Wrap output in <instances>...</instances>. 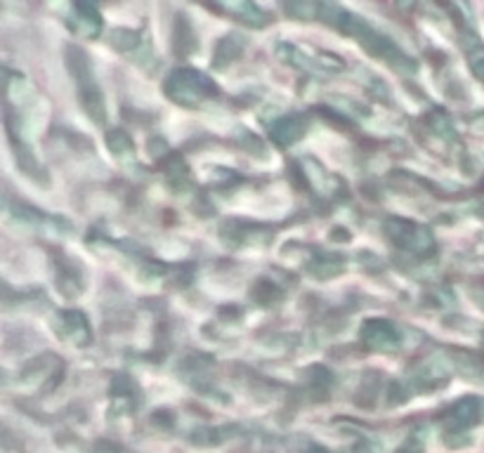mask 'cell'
<instances>
[{
  "label": "cell",
  "instance_id": "3957f363",
  "mask_svg": "<svg viewBox=\"0 0 484 453\" xmlns=\"http://www.w3.org/2000/svg\"><path fill=\"white\" fill-rule=\"evenodd\" d=\"M168 93L180 104L194 106L213 93V83L196 71H178L168 81Z\"/></svg>",
  "mask_w": 484,
  "mask_h": 453
},
{
  "label": "cell",
  "instance_id": "5b68a950",
  "mask_svg": "<svg viewBox=\"0 0 484 453\" xmlns=\"http://www.w3.org/2000/svg\"><path fill=\"white\" fill-rule=\"evenodd\" d=\"M364 342L373 349H395L399 345V336L388 322H371L364 329Z\"/></svg>",
  "mask_w": 484,
  "mask_h": 453
},
{
  "label": "cell",
  "instance_id": "7a4b0ae2",
  "mask_svg": "<svg viewBox=\"0 0 484 453\" xmlns=\"http://www.w3.org/2000/svg\"><path fill=\"white\" fill-rule=\"evenodd\" d=\"M68 62H71V68H74V78L76 83H78V93H81L83 104H86V109L90 112V116L102 121V118H105V106H102L100 90L95 86V76L93 71H90V64H87L86 55H83L81 50H71Z\"/></svg>",
  "mask_w": 484,
  "mask_h": 453
},
{
  "label": "cell",
  "instance_id": "52a82bcc",
  "mask_svg": "<svg viewBox=\"0 0 484 453\" xmlns=\"http://www.w3.org/2000/svg\"><path fill=\"white\" fill-rule=\"evenodd\" d=\"M463 48H466L468 57H470L472 68L484 78V48L479 45L478 36L470 32H463Z\"/></svg>",
  "mask_w": 484,
  "mask_h": 453
},
{
  "label": "cell",
  "instance_id": "277c9868",
  "mask_svg": "<svg viewBox=\"0 0 484 453\" xmlns=\"http://www.w3.org/2000/svg\"><path fill=\"white\" fill-rule=\"evenodd\" d=\"M388 224H390L388 231H390L392 241L399 243L402 249L416 250V253H425V250H430V246H433L430 231L418 227V224L404 222V220H392V222H388Z\"/></svg>",
  "mask_w": 484,
  "mask_h": 453
},
{
  "label": "cell",
  "instance_id": "6da1fadb",
  "mask_svg": "<svg viewBox=\"0 0 484 453\" xmlns=\"http://www.w3.org/2000/svg\"><path fill=\"white\" fill-rule=\"evenodd\" d=\"M317 13L324 22H329V24H333L335 29H341L342 33H350V36L357 38V41H360L367 50H371L373 55L383 57V59H390L395 67L414 68L409 57L404 55L397 45L392 43L390 38L379 33L376 29H371L361 17H354V14H350L348 10H342V7L338 5H322L317 7Z\"/></svg>",
  "mask_w": 484,
  "mask_h": 453
},
{
  "label": "cell",
  "instance_id": "8992f818",
  "mask_svg": "<svg viewBox=\"0 0 484 453\" xmlns=\"http://www.w3.org/2000/svg\"><path fill=\"white\" fill-rule=\"evenodd\" d=\"M303 121L296 116L291 118H284L277 128H274V140L279 144H291L293 140H298L300 135H303Z\"/></svg>",
  "mask_w": 484,
  "mask_h": 453
}]
</instances>
